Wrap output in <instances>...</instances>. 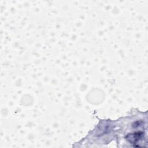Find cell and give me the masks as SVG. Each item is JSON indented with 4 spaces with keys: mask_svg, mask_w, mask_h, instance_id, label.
<instances>
[{
    "mask_svg": "<svg viewBox=\"0 0 148 148\" xmlns=\"http://www.w3.org/2000/svg\"><path fill=\"white\" fill-rule=\"evenodd\" d=\"M143 132H135L134 133L129 134L126 136V139L131 144L134 146L140 147V144L143 140Z\"/></svg>",
    "mask_w": 148,
    "mask_h": 148,
    "instance_id": "obj_1",
    "label": "cell"
}]
</instances>
